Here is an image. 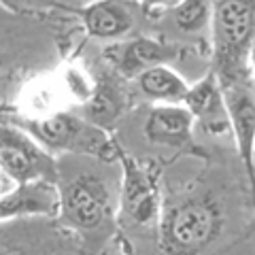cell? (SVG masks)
<instances>
[{
  "instance_id": "7c38bea8",
  "label": "cell",
  "mask_w": 255,
  "mask_h": 255,
  "mask_svg": "<svg viewBox=\"0 0 255 255\" xmlns=\"http://www.w3.org/2000/svg\"><path fill=\"white\" fill-rule=\"evenodd\" d=\"M183 105L206 128H213V130H226V128H230L221 79L215 70H211L209 75L202 77L200 81H196L194 85H189Z\"/></svg>"
},
{
  "instance_id": "8fae6325",
  "label": "cell",
  "mask_w": 255,
  "mask_h": 255,
  "mask_svg": "<svg viewBox=\"0 0 255 255\" xmlns=\"http://www.w3.org/2000/svg\"><path fill=\"white\" fill-rule=\"evenodd\" d=\"M136 4L130 0H94L81 11L87 34L100 41H119L136 26Z\"/></svg>"
},
{
  "instance_id": "277c9868",
  "label": "cell",
  "mask_w": 255,
  "mask_h": 255,
  "mask_svg": "<svg viewBox=\"0 0 255 255\" xmlns=\"http://www.w3.org/2000/svg\"><path fill=\"white\" fill-rule=\"evenodd\" d=\"M15 126L30 132L38 142L55 153L68 151L75 155L98 157L105 162H117L119 147L107 136L105 128L92 124L73 113H53L41 119H15Z\"/></svg>"
},
{
  "instance_id": "5bb4252c",
  "label": "cell",
  "mask_w": 255,
  "mask_h": 255,
  "mask_svg": "<svg viewBox=\"0 0 255 255\" xmlns=\"http://www.w3.org/2000/svg\"><path fill=\"white\" fill-rule=\"evenodd\" d=\"M124 109V98L122 92L117 90L113 83L102 81L96 85V90L92 92L90 100L85 105V119H90L92 124L107 128L109 124H113L115 119L122 115Z\"/></svg>"
},
{
  "instance_id": "2e32d148",
  "label": "cell",
  "mask_w": 255,
  "mask_h": 255,
  "mask_svg": "<svg viewBox=\"0 0 255 255\" xmlns=\"http://www.w3.org/2000/svg\"><path fill=\"white\" fill-rule=\"evenodd\" d=\"M170 0H140V4L145 6V9H159V6L168 4Z\"/></svg>"
},
{
  "instance_id": "ba28073f",
  "label": "cell",
  "mask_w": 255,
  "mask_h": 255,
  "mask_svg": "<svg viewBox=\"0 0 255 255\" xmlns=\"http://www.w3.org/2000/svg\"><path fill=\"white\" fill-rule=\"evenodd\" d=\"M181 55V47L174 43H162L155 38L136 36L126 43H115L107 49V60L124 79H138L145 70L170 64Z\"/></svg>"
},
{
  "instance_id": "5b68a950",
  "label": "cell",
  "mask_w": 255,
  "mask_h": 255,
  "mask_svg": "<svg viewBox=\"0 0 255 255\" xmlns=\"http://www.w3.org/2000/svg\"><path fill=\"white\" fill-rule=\"evenodd\" d=\"M0 166L13 183H28L36 179L58 181L60 164L51 151L19 126H2L0 130Z\"/></svg>"
},
{
  "instance_id": "ac0fdd59",
  "label": "cell",
  "mask_w": 255,
  "mask_h": 255,
  "mask_svg": "<svg viewBox=\"0 0 255 255\" xmlns=\"http://www.w3.org/2000/svg\"><path fill=\"white\" fill-rule=\"evenodd\" d=\"M83 2H94V0H83Z\"/></svg>"
},
{
  "instance_id": "3957f363",
  "label": "cell",
  "mask_w": 255,
  "mask_h": 255,
  "mask_svg": "<svg viewBox=\"0 0 255 255\" xmlns=\"http://www.w3.org/2000/svg\"><path fill=\"white\" fill-rule=\"evenodd\" d=\"M213 58L219 79L245 75L255 43V0H213Z\"/></svg>"
},
{
  "instance_id": "6da1fadb",
  "label": "cell",
  "mask_w": 255,
  "mask_h": 255,
  "mask_svg": "<svg viewBox=\"0 0 255 255\" xmlns=\"http://www.w3.org/2000/svg\"><path fill=\"white\" fill-rule=\"evenodd\" d=\"M98 157L94 162L60 164V219L73 232L87 236H105L111 232L119 209V185L115 187L109 174L102 172Z\"/></svg>"
},
{
  "instance_id": "e0dca14e",
  "label": "cell",
  "mask_w": 255,
  "mask_h": 255,
  "mask_svg": "<svg viewBox=\"0 0 255 255\" xmlns=\"http://www.w3.org/2000/svg\"><path fill=\"white\" fill-rule=\"evenodd\" d=\"M249 70H251V79L255 83V43L251 47V55H249Z\"/></svg>"
},
{
  "instance_id": "30bf717a",
  "label": "cell",
  "mask_w": 255,
  "mask_h": 255,
  "mask_svg": "<svg viewBox=\"0 0 255 255\" xmlns=\"http://www.w3.org/2000/svg\"><path fill=\"white\" fill-rule=\"evenodd\" d=\"M196 117L191 111L183 105H162L153 107L145 117L142 124V132H145L147 140L151 145L157 147H172L183 149L191 145V132H194Z\"/></svg>"
},
{
  "instance_id": "9c48e42d",
  "label": "cell",
  "mask_w": 255,
  "mask_h": 255,
  "mask_svg": "<svg viewBox=\"0 0 255 255\" xmlns=\"http://www.w3.org/2000/svg\"><path fill=\"white\" fill-rule=\"evenodd\" d=\"M62 198L58 181L36 179L15 183V189L6 191L0 200V219L4 223L23 217H55L60 215Z\"/></svg>"
},
{
  "instance_id": "9a60e30c",
  "label": "cell",
  "mask_w": 255,
  "mask_h": 255,
  "mask_svg": "<svg viewBox=\"0 0 255 255\" xmlns=\"http://www.w3.org/2000/svg\"><path fill=\"white\" fill-rule=\"evenodd\" d=\"M170 17L183 34H200L202 30L213 28V0H181L172 6Z\"/></svg>"
},
{
  "instance_id": "8992f818",
  "label": "cell",
  "mask_w": 255,
  "mask_h": 255,
  "mask_svg": "<svg viewBox=\"0 0 255 255\" xmlns=\"http://www.w3.org/2000/svg\"><path fill=\"white\" fill-rule=\"evenodd\" d=\"M117 162L122 166V179H119V213L122 217L134 228H157L159 217H162L157 181L147 168H142L136 159L122 149H119Z\"/></svg>"
},
{
  "instance_id": "7a4b0ae2",
  "label": "cell",
  "mask_w": 255,
  "mask_h": 255,
  "mask_svg": "<svg viewBox=\"0 0 255 255\" xmlns=\"http://www.w3.org/2000/svg\"><path fill=\"white\" fill-rule=\"evenodd\" d=\"M221 228L219 204L211 196L194 194L162 206L157 243L166 253H200L217 241Z\"/></svg>"
},
{
  "instance_id": "52a82bcc",
  "label": "cell",
  "mask_w": 255,
  "mask_h": 255,
  "mask_svg": "<svg viewBox=\"0 0 255 255\" xmlns=\"http://www.w3.org/2000/svg\"><path fill=\"white\" fill-rule=\"evenodd\" d=\"M230 130L255 194V83L249 73L221 79Z\"/></svg>"
},
{
  "instance_id": "4fadbf2b",
  "label": "cell",
  "mask_w": 255,
  "mask_h": 255,
  "mask_svg": "<svg viewBox=\"0 0 255 255\" xmlns=\"http://www.w3.org/2000/svg\"><path fill=\"white\" fill-rule=\"evenodd\" d=\"M138 87L147 98L155 102H168V105H179L185 100L189 85L183 81V77L172 70L168 64H159L145 70L138 79Z\"/></svg>"
}]
</instances>
